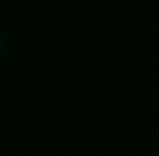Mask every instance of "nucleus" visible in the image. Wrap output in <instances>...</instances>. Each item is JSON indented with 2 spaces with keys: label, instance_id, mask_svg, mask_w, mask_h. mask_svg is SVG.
<instances>
[]
</instances>
